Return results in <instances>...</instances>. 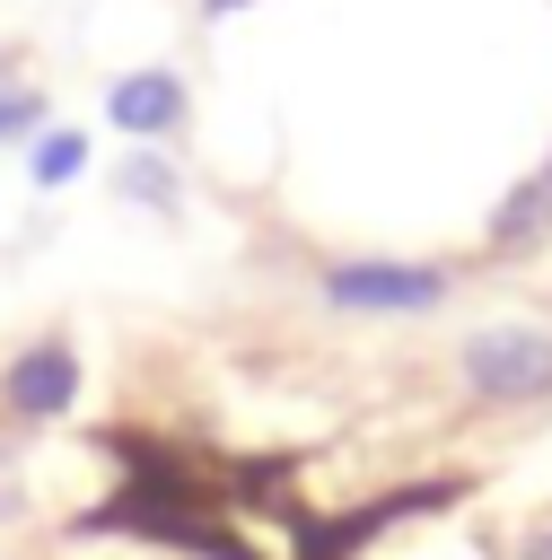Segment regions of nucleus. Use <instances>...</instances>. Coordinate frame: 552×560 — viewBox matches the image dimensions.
Segmentation results:
<instances>
[{"mask_svg":"<svg viewBox=\"0 0 552 560\" xmlns=\"http://www.w3.org/2000/svg\"><path fill=\"white\" fill-rule=\"evenodd\" d=\"M0 79H9V52H0Z\"/></svg>","mask_w":552,"mask_h":560,"instance_id":"obj_11","label":"nucleus"},{"mask_svg":"<svg viewBox=\"0 0 552 560\" xmlns=\"http://www.w3.org/2000/svg\"><path fill=\"white\" fill-rule=\"evenodd\" d=\"M79 402V350L61 341V332H44V341H26L9 368H0V411L9 420H26V429H44V420H61Z\"/></svg>","mask_w":552,"mask_h":560,"instance_id":"obj_3","label":"nucleus"},{"mask_svg":"<svg viewBox=\"0 0 552 560\" xmlns=\"http://www.w3.org/2000/svg\"><path fill=\"white\" fill-rule=\"evenodd\" d=\"M114 192H123L131 210H158V219L184 210V175H175L166 149H123V158H114Z\"/></svg>","mask_w":552,"mask_h":560,"instance_id":"obj_6","label":"nucleus"},{"mask_svg":"<svg viewBox=\"0 0 552 560\" xmlns=\"http://www.w3.org/2000/svg\"><path fill=\"white\" fill-rule=\"evenodd\" d=\"M526 560H552V534H534V551H526Z\"/></svg>","mask_w":552,"mask_h":560,"instance_id":"obj_10","label":"nucleus"},{"mask_svg":"<svg viewBox=\"0 0 552 560\" xmlns=\"http://www.w3.org/2000/svg\"><path fill=\"white\" fill-rule=\"evenodd\" d=\"M456 376L473 402H499V411L543 402L552 394V332L543 324H482V332H464Z\"/></svg>","mask_w":552,"mask_h":560,"instance_id":"obj_1","label":"nucleus"},{"mask_svg":"<svg viewBox=\"0 0 552 560\" xmlns=\"http://www.w3.org/2000/svg\"><path fill=\"white\" fill-rule=\"evenodd\" d=\"M237 9H254V0H202V18H237Z\"/></svg>","mask_w":552,"mask_h":560,"instance_id":"obj_9","label":"nucleus"},{"mask_svg":"<svg viewBox=\"0 0 552 560\" xmlns=\"http://www.w3.org/2000/svg\"><path fill=\"white\" fill-rule=\"evenodd\" d=\"M482 236H491V254H534V245L552 236V158H543L526 184H508V192L491 201Z\"/></svg>","mask_w":552,"mask_h":560,"instance_id":"obj_5","label":"nucleus"},{"mask_svg":"<svg viewBox=\"0 0 552 560\" xmlns=\"http://www.w3.org/2000/svg\"><path fill=\"white\" fill-rule=\"evenodd\" d=\"M438 298H447L438 262H403V254L324 262V306H342V315H429Z\"/></svg>","mask_w":552,"mask_h":560,"instance_id":"obj_2","label":"nucleus"},{"mask_svg":"<svg viewBox=\"0 0 552 560\" xmlns=\"http://www.w3.org/2000/svg\"><path fill=\"white\" fill-rule=\"evenodd\" d=\"M79 175H88V131H79V122H53V131L26 149V184H35V192H70Z\"/></svg>","mask_w":552,"mask_h":560,"instance_id":"obj_7","label":"nucleus"},{"mask_svg":"<svg viewBox=\"0 0 552 560\" xmlns=\"http://www.w3.org/2000/svg\"><path fill=\"white\" fill-rule=\"evenodd\" d=\"M105 122L131 140V149H166L184 122H193V88L175 70H123L105 88Z\"/></svg>","mask_w":552,"mask_h":560,"instance_id":"obj_4","label":"nucleus"},{"mask_svg":"<svg viewBox=\"0 0 552 560\" xmlns=\"http://www.w3.org/2000/svg\"><path fill=\"white\" fill-rule=\"evenodd\" d=\"M53 131V105L35 79H0V149H35Z\"/></svg>","mask_w":552,"mask_h":560,"instance_id":"obj_8","label":"nucleus"}]
</instances>
